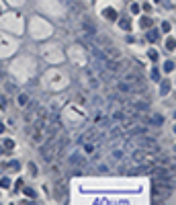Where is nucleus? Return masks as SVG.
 Returning <instances> with one entry per match:
<instances>
[{
    "mask_svg": "<svg viewBox=\"0 0 176 205\" xmlns=\"http://www.w3.org/2000/svg\"><path fill=\"white\" fill-rule=\"evenodd\" d=\"M119 27H121L123 31H129V29H131V21H129L127 17H123V19H119Z\"/></svg>",
    "mask_w": 176,
    "mask_h": 205,
    "instance_id": "nucleus-14",
    "label": "nucleus"
},
{
    "mask_svg": "<svg viewBox=\"0 0 176 205\" xmlns=\"http://www.w3.org/2000/svg\"><path fill=\"white\" fill-rule=\"evenodd\" d=\"M168 92H170V80H166V78H164V80L160 82V94H162V96H166Z\"/></svg>",
    "mask_w": 176,
    "mask_h": 205,
    "instance_id": "nucleus-12",
    "label": "nucleus"
},
{
    "mask_svg": "<svg viewBox=\"0 0 176 205\" xmlns=\"http://www.w3.org/2000/svg\"><path fill=\"white\" fill-rule=\"evenodd\" d=\"M172 70H174V62L170 60V62H166V64H164V72H172Z\"/></svg>",
    "mask_w": 176,
    "mask_h": 205,
    "instance_id": "nucleus-19",
    "label": "nucleus"
},
{
    "mask_svg": "<svg viewBox=\"0 0 176 205\" xmlns=\"http://www.w3.org/2000/svg\"><path fill=\"white\" fill-rule=\"evenodd\" d=\"M23 193H25V195H27V197H29V199H35V197H37V193H35V191H33V189H25V191H23Z\"/></svg>",
    "mask_w": 176,
    "mask_h": 205,
    "instance_id": "nucleus-20",
    "label": "nucleus"
},
{
    "mask_svg": "<svg viewBox=\"0 0 176 205\" xmlns=\"http://www.w3.org/2000/svg\"><path fill=\"white\" fill-rule=\"evenodd\" d=\"M6 166H8V168H14V170H16V168H19L21 164H19V162H16V160H14V162H8V164H6Z\"/></svg>",
    "mask_w": 176,
    "mask_h": 205,
    "instance_id": "nucleus-28",
    "label": "nucleus"
},
{
    "mask_svg": "<svg viewBox=\"0 0 176 205\" xmlns=\"http://www.w3.org/2000/svg\"><path fill=\"white\" fill-rule=\"evenodd\" d=\"M2 148H4V150H12V148H14V142H12V140H4V142H2Z\"/></svg>",
    "mask_w": 176,
    "mask_h": 205,
    "instance_id": "nucleus-18",
    "label": "nucleus"
},
{
    "mask_svg": "<svg viewBox=\"0 0 176 205\" xmlns=\"http://www.w3.org/2000/svg\"><path fill=\"white\" fill-rule=\"evenodd\" d=\"M111 117H113L115 121H125V119H127V117H125V111H123V109H115V111L111 113Z\"/></svg>",
    "mask_w": 176,
    "mask_h": 205,
    "instance_id": "nucleus-11",
    "label": "nucleus"
},
{
    "mask_svg": "<svg viewBox=\"0 0 176 205\" xmlns=\"http://www.w3.org/2000/svg\"><path fill=\"white\" fill-rule=\"evenodd\" d=\"M145 31H147V33H145L147 41H158V37H160V31H158V29H152V27H150V29H145Z\"/></svg>",
    "mask_w": 176,
    "mask_h": 205,
    "instance_id": "nucleus-10",
    "label": "nucleus"
},
{
    "mask_svg": "<svg viewBox=\"0 0 176 205\" xmlns=\"http://www.w3.org/2000/svg\"><path fill=\"white\" fill-rule=\"evenodd\" d=\"M121 80H125V82H129L131 86H137V84H141V80H143V76L139 74V72H125L123 74V78Z\"/></svg>",
    "mask_w": 176,
    "mask_h": 205,
    "instance_id": "nucleus-4",
    "label": "nucleus"
},
{
    "mask_svg": "<svg viewBox=\"0 0 176 205\" xmlns=\"http://www.w3.org/2000/svg\"><path fill=\"white\" fill-rule=\"evenodd\" d=\"M135 144H137V148H141V150H147V152H154V154L160 150V146H158V142H156L154 137L137 135V137H135Z\"/></svg>",
    "mask_w": 176,
    "mask_h": 205,
    "instance_id": "nucleus-1",
    "label": "nucleus"
},
{
    "mask_svg": "<svg viewBox=\"0 0 176 205\" xmlns=\"http://www.w3.org/2000/svg\"><path fill=\"white\" fill-rule=\"evenodd\" d=\"M0 133H4V125L2 123H0Z\"/></svg>",
    "mask_w": 176,
    "mask_h": 205,
    "instance_id": "nucleus-30",
    "label": "nucleus"
},
{
    "mask_svg": "<svg viewBox=\"0 0 176 205\" xmlns=\"http://www.w3.org/2000/svg\"><path fill=\"white\" fill-rule=\"evenodd\" d=\"M41 158H43L45 162L49 164V162H53V158H55V144L51 142V140H47L43 146H41Z\"/></svg>",
    "mask_w": 176,
    "mask_h": 205,
    "instance_id": "nucleus-3",
    "label": "nucleus"
},
{
    "mask_svg": "<svg viewBox=\"0 0 176 205\" xmlns=\"http://www.w3.org/2000/svg\"><path fill=\"white\" fill-rule=\"evenodd\" d=\"M27 103H29V94H25V92H21V94H19V105H23V107H25Z\"/></svg>",
    "mask_w": 176,
    "mask_h": 205,
    "instance_id": "nucleus-17",
    "label": "nucleus"
},
{
    "mask_svg": "<svg viewBox=\"0 0 176 205\" xmlns=\"http://www.w3.org/2000/svg\"><path fill=\"white\" fill-rule=\"evenodd\" d=\"M162 31H164V33H168V31H170V23H168V21H164V23H162Z\"/></svg>",
    "mask_w": 176,
    "mask_h": 205,
    "instance_id": "nucleus-26",
    "label": "nucleus"
},
{
    "mask_svg": "<svg viewBox=\"0 0 176 205\" xmlns=\"http://www.w3.org/2000/svg\"><path fill=\"white\" fill-rule=\"evenodd\" d=\"M131 160L137 164H147V162H156L154 160V152H147V150H135V152H131Z\"/></svg>",
    "mask_w": 176,
    "mask_h": 205,
    "instance_id": "nucleus-2",
    "label": "nucleus"
},
{
    "mask_svg": "<svg viewBox=\"0 0 176 205\" xmlns=\"http://www.w3.org/2000/svg\"><path fill=\"white\" fill-rule=\"evenodd\" d=\"M64 191H66L64 181L57 178V181H55V201H64Z\"/></svg>",
    "mask_w": 176,
    "mask_h": 205,
    "instance_id": "nucleus-7",
    "label": "nucleus"
},
{
    "mask_svg": "<svg viewBox=\"0 0 176 205\" xmlns=\"http://www.w3.org/2000/svg\"><path fill=\"white\" fill-rule=\"evenodd\" d=\"M84 150H86L88 154H90V152H94V144H92V142H86V144H84Z\"/></svg>",
    "mask_w": 176,
    "mask_h": 205,
    "instance_id": "nucleus-24",
    "label": "nucleus"
},
{
    "mask_svg": "<svg viewBox=\"0 0 176 205\" xmlns=\"http://www.w3.org/2000/svg\"><path fill=\"white\" fill-rule=\"evenodd\" d=\"M2 152H4V148H2V146H0V154H2Z\"/></svg>",
    "mask_w": 176,
    "mask_h": 205,
    "instance_id": "nucleus-31",
    "label": "nucleus"
},
{
    "mask_svg": "<svg viewBox=\"0 0 176 205\" xmlns=\"http://www.w3.org/2000/svg\"><path fill=\"white\" fill-rule=\"evenodd\" d=\"M131 12H135V14L139 12V4H131Z\"/></svg>",
    "mask_w": 176,
    "mask_h": 205,
    "instance_id": "nucleus-29",
    "label": "nucleus"
},
{
    "mask_svg": "<svg viewBox=\"0 0 176 205\" xmlns=\"http://www.w3.org/2000/svg\"><path fill=\"white\" fill-rule=\"evenodd\" d=\"M70 164H76V166H86V158H84V156H80V154H74V156L70 158Z\"/></svg>",
    "mask_w": 176,
    "mask_h": 205,
    "instance_id": "nucleus-9",
    "label": "nucleus"
},
{
    "mask_svg": "<svg viewBox=\"0 0 176 205\" xmlns=\"http://www.w3.org/2000/svg\"><path fill=\"white\" fill-rule=\"evenodd\" d=\"M125 131L129 133V137H137V135H145V133H147V127H141V125H131V127H127Z\"/></svg>",
    "mask_w": 176,
    "mask_h": 205,
    "instance_id": "nucleus-6",
    "label": "nucleus"
},
{
    "mask_svg": "<svg viewBox=\"0 0 176 205\" xmlns=\"http://www.w3.org/2000/svg\"><path fill=\"white\" fill-rule=\"evenodd\" d=\"M154 2H160V0H154Z\"/></svg>",
    "mask_w": 176,
    "mask_h": 205,
    "instance_id": "nucleus-32",
    "label": "nucleus"
},
{
    "mask_svg": "<svg viewBox=\"0 0 176 205\" xmlns=\"http://www.w3.org/2000/svg\"><path fill=\"white\" fill-rule=\"evenodd\" d=\"M119 90H121V92H131V90H133V86L129 84V82L121 80V82H119Z\"/></svg>",
    "mask_w": 176,
    "mask_h": 205,
    "instance_id": "nucleus-15",
    "label": "nucleus"
},
{
    "mask_svg": "<svg viewBox=\"0 0 176 205\" xmlns=\"http://www.w3.org/2000/svg\"><path fill=\"white\" fill-rule=\"evenodd\" d=\"M102 14H104V19H107V21H117V19H119L115 8H104V10H102Z\"/></svg>",
    "mask_w": 176,
    "mask_h": 205,
    "instance_id": "nucleus-8",
    "label": "nucleus"
},
{
    "mask_svg": "<svg viewBox=\"0 0 176 205\" xmlns=\"http://www.w3.org/2000/svg\"><path fill=\"white\" fill-rule=\"evenodd\" d=\"M147 55H150V60H154V62L158 60V53H156L154 49H150V51H147Z\"/></svg>",
    "mask_w": 176,
    "mask_h": 205,
    "instance_id": "nucleus-27",
    "label": "nucleus"
},
{
    "mask_svg": "<svg viewBox=\"0 0 176 205\" xmlns=\"http://www.w3.org/2000/svg\"><path fill=\"white\" fill-rule=\"evenodd\" d=\"M150 123H152V125H162V123H164V117H162L160 113H152V115H150Z\"/></svg>",
    "mask_w": 176,
    "mask_h": 205,
    "instance_id": "nucleus-13",
    "label": "nucleus"
},
{
    "mask_svg": "<svg viewBox=\"0 0 176 205\" xmlns=\"http://www.w3.org/2000/svg\"><path fill=\"white\" fill-rule=\"evenodd\" d=\"M29 174H31V176H37V166H35L33 162L29 164Z\"/></svg>",
    "mask_w": 176,
    "mask_h": 205,
    "instance_id": "nucleus-23",
    "label": "nucleus"
},
{
    "mask_svg": "<svg viewBox=\"0 0 176 205\" xmlns=\"http://www.w3.org/2000/svg\"><path fill=\"white\" fill-rule=\"evenodd\" d=\"M166 47H168L170 51L174 49V37H168V41H166Z\"/></svg>",
    "mask_w": 176,
    "mask_h": 205,
    "instance_id": "nucleus-25",
    "label": "nucleus"
},
{
    "mask_svg": "<svg viewBox=\"0 0 176 205\" xmlns=\"http://www.w3.org/2000/svg\"><path fill=\"white\" fill-rule=\"evenodd\" d=\"M80 27H82V31L86 33L88 37H94V35H96V27L92 25L90 19H82V21H80Z\"/></svg>",
    "mask_w": 176,
    "mask_h": 205,
    "instance_id": "nucleus-5",
    "label": "nucleus"
},
{
    "mask_svg": "<svg viewBox=\"0 0 176 205\" xmlns=\"http://www.w3.org/2000/svg\"><path fill=\"white\" fill-rule=\"evenodd\" d=\"M0 187L2 189H8L10 187V178H0Z\"/></svg>",
    "mask_w": 176,
    "mask_h": 205,
    "instance_id": "nucleus-21",
    "label": "nucleus"
},
{
    "mask_svg": "<svg viewBox=\"0 0 176 205\" xmlns=\"http://www.w3.org/2000/svg\"><path fill=\"white\" fill-rule=\"evenodd\" d=\"M139 23H141V27H143V29H150V27L154 25V21H152L150 17H141V21H139Z\"/></svg>",
    "mask_w": 176,
    "mask_h": 205,
    "instance_id": "nucleus-16",
    "label": "nucleus"
},
{
    "mask_svg": "<svg viewBox=\"0 0 176 205\" xmlns=\"http://www.w3.org/2000/svg\"><path fill=\"white\" fill-rule=\"evenodd\" d=\"M152 80H160V70H158V68H154V70H152Z\"/></svg>",
    "mask_w": 176,
    "mask_h": 205,
    "instance_id": "nucleus-22",
    "label": "nucleus"
}]
</instances>
